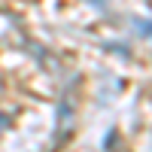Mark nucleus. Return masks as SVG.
Returning a JSON list of instances; mask_svg holds the SVG:
<instances>
[{"label":"nucleus","instance_id":"nucleus-1","mask_svg":"<svg viewBox=\"0 0 152 152\" xmlns=\"http://www.w3.org/2000/svg\"><path fill=\"white\" fill-rule=\"evenodd\" d=\"M134 28H137V34H140V37L152 40V21H146V18H137V21H134Z\"/></svg>","mask_w":152,"mask_h":152},{"label":"nucleus","instance_id":"nucleus-2","mask_svg":"<svg viewBox=\"0 0 152 152\" xmlns=\"http://www.w3.org/2000/svg\"><path fill=\"white\" fill-rule=\"evenodd\" d=\"M6 122H9V119L3 116V113H0V131H3V128H6Z\"/></svg>","mask_w":152,"mask_h":152},{"label":"nucleus","instance_id":"nucleus-3","mask_svg":"<svg viewBox=\"0 0 152 152\" xmlns=\"http://www.w3.org/2000/svg\"><path fill=\"white\" fill-rule=\"evenodd\" d=\"M91 3H94V6H107V0H91Z\"/></svg>","mask_w":152,"mask_h":152}]
</instances>
